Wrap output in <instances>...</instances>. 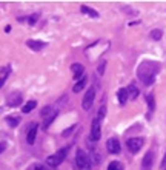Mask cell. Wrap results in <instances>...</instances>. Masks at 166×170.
Returning <instances> with one entry per match:
<instances>
[{"label": "cell", "mask_w": 166, "mask_h": 170, "mask_svg": "<svg viewBox=\"0 0 166 170\" xmlns=\"http://www.w3.org/2000/svg\"><path fill=\"white\" fill-rule=\"evenodd\" d=\"M159 73V65L154 62H143L137 70V76L145 85H151L155 79V74Z\"/></svg>", "instance_id": "cell-1"}, {"label": "cell", "mask_w": 166, "mask_h": 170, "mask_svg": "<svg viewBox=\"0 0 166 170\" xmlns=\"http://www.w3.org/2000/svg\"><path fill=\"white\" fill-rule=\"evenodd\" d=\"M66 155H68V147H63V148H60L57 153H54V155L48 156L46 166H48V167H51V169H54V167H59V166H60V164L65 161Z\"/></svg>", "instance_id": "cell-2"}, {"label": "cell", "mask_w": 166, "mask_h": 170, "mask_svg": "<svg viewBox=\"0 0 166 170\" xmlns=\"http://www.w3.org/2000/svg\"><path fill=\"white\" fill-rule=\"evenodd\" d=\"M75 166L78 170H89V156L82 148H78L75 153Z\"/></svg>", "instance_id": "cell-3"}, {"label": "cell", "mask_w": 166, "mask_h": 170, "mask_svg": "<svg viewBox=\"0 0 166 170\" xmlns=\"http://www.w3.org/2000/svg\"><path fill=\"white\" fill-rule=\"evenodd\" d=\"M94 99H95V88L94 87H91V88H88V91L85 93L83 100H82L83 110H89V108L92 107V104H94Z\"/></svg>", "instance_id": "cell-4"}, {"label": "cell", "mask_w": 166, "mask_h": 170, "mask_svg": "<svg viewBox=\"0 0 166 170\" xmlns=\"http://www.w3.org/2000/svg\"><path fill=\"white\" fill-rule=\"evenodd\" d=\"M143 144H145V139L143 138H131V139L126 141V147H128V150L131 153H137L143 147Z\"/></svg>", "instance_id": "cell-5"}, {"label": "cell", "mask_w": 166, "mask_h": 170, "mask_svg": "<svg viewBox=\"0 0 166 170\" xmlns=\"http://www.w3.org/2000/svg\"><path fill=\"white\" fill-rule=\"evenodd\" d=\"M102 121L98 119V118H95L92 124H91V141H98L100 139V136H102Z\"/></svg>", "instance_id": "cell-6"}, {"label": "cell", "mask_w": 166, "mask_h": 170, "mask_svg": "<svg viewBox=\"0 0 166 170\" xmlns=\"http://www.w3.org/2000/svg\"><path fill=\"white\" fill-rule=\"evenodd\" d=\"M23 100V95L20 91H12L9 96L6 97V104L8 107H19Z\"/></svg>", "instance_id": "cell-7"}, {"label": "cell", "mask_w": 166, "mask_h": 170, "mask_svg": "<svg viewBox=\"0 0 166 170\" xmlns=\"http://www.w3.org/2000/svg\"><path fill=\"white\" fill-rule=\"evenodd\" d=\"M106 150H108L109 153H112V155H117V153H120L121 146H120L119 139H117V138H109V139L106 141Z\"/></svg>", "instance_id": "cell-8"}, {"label": "cell", "mask_w": 166, "mask_h": 170, "mask_svg": "<svg viewBox=\"0 0 166 170\" xmlns=\"http://www.w3.org/2000/svg\"><path fill=\"white\" fill-rule=\"evenodd\" d=\"M37 130H39V124L37 122H32L28 128V133H26V141L29 146H32L36 142V136H37Z\"/></svg>", "instance_id": "cell-9"}, {"label": "cell", "mask_w": 166, "mask_h": 170, "mask_svg": "<svg viewBox=\"0 0 166 170\" xmlns=\"http://www.w3.org/2000/svg\"><path fill=\"white\" fill-rule=\"evenodd\" d=\"M152 164H154V152H152V150H149V152L143 156L142 169L143 170H151V169H152Z\"/></svg>", "instance_id": "cell-10"}, {"label": "cell", "mask_w": 166, "mask_h": 170, "mask_svg": "<svg viewBox=\"0 0 166 170\" xmlns=\"http://www.w3.org/2000/svg\"><path fill=\"white\" fill-rule=\"evenodd\" d=\"M71 71H72V77L75 79V82L78 79H82L85 76V67L82 64H72L71 65Z\"/></svg>", "instance_id": "cell-11"}, {"label": "cell", "mask_w": 166, "mask_h": 170, "mask_svg": "<svg viewBox=\"0 0 166 170\" xmlns=\"http://www.w3.org/2000/svg\"><path fill=\"white\" fill-rule=\"evenodd\" d=\"M26 45H28V48L32 49V51H42V49L46 47L45 42H42V40H34V39L26 40Z\"/></svg>", "instance_id": "cell-12"}, {"label": "cell", "mask_w": 166, "mask_h": 170, "mask_svg": "<svg viewBox=\"0 0 166 170\" xmlns=\"http://www.w3.org/2000/svg\"><path fill=\"white\" fill-rule=\"evenodd\" d=\"M9 73H11V67H9V65H6V67H2V68H0V88L5 85L6 79L9 77Z\"/></svg>", "instance_id": "cell-13"}, {"label": "cell", "mask_w": 166, "mask_h": 170, "mask_svg": "<svg viewBox=\"0 0 166 170\" xmlns=\"http://www.w3.org/2000/svg\"><path fill=\"white\" fill-rule=\"evenodd\" d=\"M86 82H88V79H86V76H83L82 79H78V80L74 84L72 91H74V93H80V91H83V88L86 87Z\"/></svg>", "instance_id": "cell-14"}, {"label": "cell", "mask_w": 166, "mask_h": 170, "mask_svg": "<svg viewBox=\"0 0 166 170\" xmlns=\"http://www.w3.org/2000/svg\"><path fill=\"white\" fill-rule=\"evenodd\" d=\"M128 90L126 88H120L119 91H117V99H119L120 105H125L126 104V100H128Z\"/></svg>", "instance_id": "cell-15"}, {"label": "cell", "mask_w": 166, "mask_h": 170, "mask_svg": "<svg viewBox=\"0 0 166 170\" xmlns=\"http://www.w3.org/2000/svg\"><path fill=\"white\" fill-rule=\"evenodd\" d=\"M126 90H128V96L131 97L132 100H134V99H137V97H139V95H140V91H139L137 85H134V84H131V85H129Z\"/></svg>", "instance_id": "cell-16"}, {"label": "cell", "mask_w": 166, "mask_h": 170, "mask_svg": "<svg viewBox=\"0 0 166 170\" xmlns=\"http://www.w3.org/2000/svg\"><path fill=\"white\" fill-rule=\"evenodd\" d=\"M80 11H82L83 14H88V16H91V17H94V19H97V17H98V13H97L95 9H92V8H89V6H86V5H83V6L80 8Z\"/></svg>", "instance_id": "cell-17"}, {"label": "cell", "mask_w": 166, "mask_h": 170, "mask_svg": "<svg viewBox=\"0 0 166 170\" xmlns=\"http://www.w3.org/2000/svg\"><path fill=\"white\" fill-rule=\"evenodd\" d=\"M36 107H37V102H36V100H28L23 107H22V113H29V111H32Z\"/></svg>", "instance_id": "cell-18"}, {"label": "cell", "mask_w": 166, "mask_h": 170, "mask_svg": "<svg viewBox=\"0 0 166 170\" xmlns=\"http://www.w3.org/2000/svg\"><path fill=\"white\" fill-rule=\"evenodd\" d=\"M57 115H59V113H57V111H54V113H51V115L48 116L46 119H45V122H43V128H45V130H46L48 127H49V125L54 122V119L57 118Z\"/></svg>", "instance_id": "cell-19"}, {"label": "cell", "mask_w": 166, "mask_h": 170, "mask_svg": "<svg viewBox=\"0 0 166 170\" xmlns=\"http://www.w3.org/2000/svg\"><path fill=\"white\" fill-rule=\"evenodd\" d=\"M6 122H8L9 127H17V125L20 124V118H19V116H8V118H6Z\"/></svg>", "instance_id": "cell-20"}, {"label": "cell", "mask_w": 166, "mask_h": 170, "mask_svg": "<svg viewBox=\"0 0 166 170\" xmlns=\"http://www.w3.org/2000/svg\"><path fill=\"white\" fill-rule=\"evenodd\" d=\"M106 170H123V164L120 161H111Z\"/></svg>", "instance_id": "cell-21"}, {"label": "cell", "mask_w": 166, "mask_h": 170, "mask_svg": "<svg viewBox=\"0 0 166 170\" xmlns=\"http://www.w3.org/2000/svg\"><path fill=\"white\" fill-rule=\"evenodd\" d=\"M146 102H148L149 111H154V108H155V100H154V95H148V96H146Z\"/></svg>", "instance_id": "cell-22"}, {"label": "cell", "mask_w": 166, "mask_h": 170, "mask_svg": "<svg viewBox=\"0 0 166 170\" xmlns=\"http://www.w3.org/2000/svg\"><path fill=\"white\" fill-rule=\"evenodd\" d=\"M162 36H163L162 29H152V31H151V39H152V40H160Z\"/></svg>", "instance_id": "cell-23"}, {"label": "cell", "mask_w": 166, "mask_h": 170, "mask_svg": "<svg viewBox=\"0 0 166 170\" xmlns=\"http://www.w3.org/2000/svg\"><path fill=\"white\" fill-rule=\"evenodd\" d=\"M105 115H106V107H105V105H102V107H100V110H98V115H97V118L102 121V119L105 118Z\"/></svg>", "instance_id": "cell-24"}, {"label": "cell", "mask_w": 166, "mask_h": 170, "mask_svg": "<svg viewBox=\"0 0 166 170\" xmlns=\"http://www.w3.org/2000/svg\"><path fill=\"white\" fill-rule=\"evenodd\" d=\"M105 67H106V62L103 60V62L98 65V68H97V73L100 74V76H103V73H105Z\"/></svg>", "instance_id": "cell-25"}, {"label": "cell", "mask_w": 166, "mask_h": 170, "mask_svg": "<svg viewBox=\"0 0 166 170\" xmlns=\"http://www.w3.org/2000/svg\"><path fill=\"white\" fill-rule=\"evenodd\" d=\"M51 111H52V107H49V105H48V107H45V108L42 110V116H46V118H48V115H49Z\"/></svg>", "instance_id": "cell-26"}, {"label": "cell", "mask_w": 166, "mask_h": 170, "mask_svg": "<svg viewBox=\"0 0 166 170\" xmlns=\"http://www.w3.org/2000/svg\"><path fill=\"white\" fill-rule=\"evenodd\" d=\"M74 128H75V125H72L71 128H66V130H65V131H63L62 135H63L65 138H66V136H69V135H71V133H72V130H74Z\"/></svg>", "instance_id": "cell-27"}, {"label": "cell", "mask_w": 166, "mask_h": 170, "mask_svg": "<svg viewBox=\"0 0 166 170\" xmlns=\"http://www.w3.org/2000/svg\"><path fill=\"white\" fill-rule=\"evenodd\" d=\"M37 19H39V14H34V16H31L29 17V25H34L37 22Z\"/></svg>", "instance_id": "cell-28"}, {"label": "cell", "mask_w": 166, "mask_h": 170, "mask_svg": "<svg viewBox=\"0 0 166 170\" xmlns=\"http://www.w3.org/2000/svg\"><path fill=\"white\" fill-rule=\"evenodd\" d=\"M6 150V142H0V153H3Z\"/></svg>", "instance_id": "cell-29"}, {"label": "cell", "mask_w": 166, "mask_h": 170, "mask_svg": "<svg viewBox=\"0 0 166 170\" xmlns=\"http://www.w3.org/2000/svg\"><path fill=\"white\" fill-rule=\"evenodd\" d=\"M5 31H6V33H9V31H11V26H9V25H8V26H5Z\"/></svg>", "instance_id": "cell-30"}, {"label": "cell", "mask_w": 166, "mask_h": 170, "mask_svg": "<svg viewBox=\"0 0 166 170\" xmlns=\"http://www.w3.org/2000/svg\"><path fill=\"white\" fill-rule=\"evenodd\" d=\"M162 167H166V155H165V159H163V162H162Z\"/></svg>", "instance_id": "cell-31"}, {"label": "cell", "mask_w": 166, "mask_h": 170, "mask_svg": "<svg viewBox=\"0 0 166 170\" xmlns=\"http://www.w3.org/2000/svg\"><path fill=\"white\" fill-rule=\"evenodd\" d=\"M34 170H45V169H43L42 166H39V167H36V169H34Z\"/></svg>", "instance_id": "cell-32"}]
</instances>
